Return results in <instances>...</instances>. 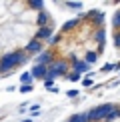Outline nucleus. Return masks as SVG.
<instances>
[{"label": "nucleus", "instance_id": "obj_19", "mask_svg": "<svg viewBox=\"0 0 120 122\" xmlns=\"http://www.w3.org/2000/svg\"><path fill=\"white\" fill-rule=\"evenodd\" d=\"M30 90H32V84H22V86H20V92H22V94H28Z\"/></svg>", "mask_w": 120, "mask_h": 122}, {"label": "nucleus", "instance_id": "obj_28", "mask_svg": "<svg viewBox=\"0 0 120 122\" xmlns=\"http://www.w3.org/2000/svg\"><path fill=\"white\" fill-rule=\"evenodd\" d=\"M30 108H32V112H38V108H40V104H32V106H30Z\"/></svg>", "mask_w": 120, "mask_h": 122}, {"label": "nucleus", "instance_id": "obj_6", "mask_svg": "<svg viewBox=\"0 0 120 122\" xmlns=\"http://www.w3.org/2000/svg\"><path fill=\"white\" fill-rule=\"evenodd\" d=\"M24 52H26L28 56H30V54H40V52H42V42L34 38L32 42H28L26 46H24Z\"/></svg>", "mask_w": 120, "mask_h": 122}, {"label": "nucleus", "instance_id": "obj_26", "mask_svg": "<svg viewBox=\"0 0 120 122\" xmlns=\"http://www.w3.org/2000/svg\"><path fill=\"white\" fill-rule=\"evenodd\" d=\"M42 82H44V86H48V88H52L54 80H52V78H46V80H42Z\"/></svg>", "mask_w": 120, "mask_h": 122}, {"label": "nucleus", "instance_id": "obj_12", "mask_svg": "<svg viewBox=\"0 0 120 122\" xmlns=\"http://www.w3.org/2000/svg\"><path fill=\"white\" fill-rule=\"evenodd\" d=\"M46 22H48V14L44 12V10H40V14H38V24H40V28L46 26Z\"/></svg>", "mask_w": 120, "mask_h": 122}, {"label": "nucleus", "instance_id": "obj_23", "mask_svg": "<svg viewBox=\"0 0 120 122\" xmlns=\"http://www.w3.org/2000/svg\"><path fill=\"white\" fill-rule=\"evenodd\" d=\"M66 6H68V8H76V10H80V8H82V4H80V2H66Z\"/></svg>", "mask_w": 120, "mask_h": 122}, {"label": "nucleus", "instance_id": "obj_11", "mask_svg": "<svg viewBox=\"0 0 120 122\" xmlns=\"http://www.w3.org/2000/svg\"><path fill=\"white\" fill-rule=\"evenodd\" d=\"M68 122H90L88 118V112H80V114H74L72 118H70Z\"/></svg>", "mask_w": 120, "mask_h": 122}, {"label": "nucleus", "instance_id": "obj_10", "mask_svg": "<svg viewBox=\"0 0 120 122\" xmlns=\"http://www.w3.org/2000/svg\"><path fill=\"white\" fill-rule=\"evenodd\" d=\"M88 16L96 20V24H102L104 22V12H102V10H92V12H88Z\"/></svg>", "mask_w": 120, "mask_h": 122}, {"label": "nucleus", "instance_id": "obj_8", "mask_svg": "<svg viewBox=\"0 0 120 122\" xmlns=\"http://www.w3.org/2000/svg\"><path fill=\"white\" fill-rule=\"evenodd\" d=\"M52 38V28L50 26H44V28H38V32H36V40H50Z\"/></svg>", "mask_w": 120, "mask_h": 122}, {"label": "nucleus", "instance_id": "obj_30", "mask_svg": "<svg viewBox=\"0 0 120 122\" xmlns=\"http://www.w3.org/2000/svg\"><path fill=\"white\" fill-rule=\"evenodd\" d=\"M118 114H120V110H118Z\"/></svg>", "mask_w": 120, "mask_h": 122}, {"label": "nucleus", "instance_id": "obj_9", "mask_svg": "<svg viewBox=\"0 0 120 122\" xmlns=\"http://www.w3.org/2000/svg\"><path fill=\"white\" fill-rule=\"evenodd\" d=\"M94 38H96V42L100 44V48H98V54H100V52H102V48H104V38H106V30H104V28L96 30V34H94Z\"/></svg>", "mask_w": 120, "mask_h": 122}, {"label": "nucleus", "instance_id": "obj_1", "mask_svg": "<svg viewBox=\"0 0 120 122\" xmlns=\"http://www.w3.org/2000/svg\"><path fill=\"white\" fill-rule=\"evenodd\" d=\"M24 62H28V54L24 50H14V52H10V54L0 58V74L10 72V70H14L16 66L24 64Z\"/></svg>", "mask_w": 120, "mask_h": 122}, {"label": "nucleus", "instance_id": "obj_4", "mask_svg": "<svg viewBox=\"0 0 120 122\" xmlns=\"http://www.w3.org/2000/svg\"><path fill=\"white\" fill-rule=\"evenodd\" d=\"M52 62H54V52L52 50H42L36 56V64L38 66H50Z\"/></svg>", "mask_w": 120, "mask_h": 122}, {"label": "nucleus", "instance_id": "obj_18", "mask_svg": "<svg viewBox=\"0 0 120 122\" xmlns=\"http://www.w3.org/2000/svg\"><path fill=\"white\" fill-rule=\"evenodd\" d=\"M58 42H62V34H54L50 38V44H58Z\"/></svg>", "mask_w": 120, "mask_h": 122}, {"label": "nucleus", "instance_id": "obj_22", "mask_svg": "<svg viewBox=\"0 0 120 122\" xmlns=\"http://www.w3.org/2000/svg\"><path fill=\"white\" fill-rule=\"evenodd\" d=\"M30 6H32V8H44V2H40V0H32Z\"/></svg>", "mask_w": 120, "mask_h": 122}, {"label": "nucleus", "instance_id": "obj_2", "mask_svg": "<svg viewBox=\"0 0 120 122\" xmlns=\"http://www.w3.org/2000/svg\"><path fill=\"white\" fill-rule=\"evenodd\" d=\"M68 70H70V64H68V60H54L52 64L48 66V78H58V76H62V74H68Z\"/></svg>", "mask_w": 120, "mask_h": 122}, {"label": "nucleus", "instance_id": "obj_29", "mask_svg": "<svg viewBox=\"0 0 120 122\" xmlns=\"http://www.w3.org/2000/svg\"><path fill=\"white\" fill-rule=\"evenodd\" d=\"M22 122H32V120H30V118H26V120H22Z\"/></svg>", "mask_w": 120, "mask_h": 122}, {"label": "nucleus", "instance_id": "obj_15", "mask_svg": "<svg viewBox=\"0 0 120 122\" xmlns=\"http://www.w3.org/2000/svg\"><path fill=\"white\" fill-rule=\"evenodd\" d=\"M32 80H34V76L30 72H24L22 76H20V82H22V84H32Z\"/></svg>", "mask_w": 120, "mask_h": 122}, {"label": "nucleus", "instance_id": "obj_17", "mask_svg": "<svg viewBox=\"0 0 120 122\" xmlns=\"http://www.w3.org/2000/svg\"><path fill=\"white\" fill-rule=\"evenodd\" d=\"M68 80H70V82H78V80H82V74L72 72V74H68Z\"/></svg>", "mask_w": 120, "mask_h": 122}, {"label": "nucleus", "instance_id": "obj_27", "mask_svg": "<svg viewBox=\"0 0 120 122\" xmlns=\"http://www.w3.org/2000/svg\"><path fill=\"white\" fill-rule=\"evenodd\" d=\"M68 96H70V98H74V96H76L78 94V90H68V92H66Z\"/></svg>", "mask_w": 120, "mask_h": 122}, {"label": "nucleus", "instance_id": "obj_24", "mask_svg": "<svg viewBox=\"0 0 120 122\" xmlns=\"http://www.w3.org/2000/svg\"><path fill=\"white\" fill-rule=\"evenodd\" d=\"M110 70H114V64H104L102 66V72H110Z\"/></svg>", "mask_w": 120, "mask_h": 122}, {"label": "nucleus", "instance_id": "obj_25", "mask_svg": "<svg viewBox=\"0 0 120 122\" xmlns=\"http://www.w3.org/2000/svg\"><path fill=\"white\" fill-rule=\"evenodd\" d=\"M82 84H84V86H92V78H90V76L82 78Z\"/></svg>", "mask_w": 120, "mask_h": 122}, {"label": "nucleus", "instance_id": "obj_21", "mask_svg": "<svg viewBox=\"0 0 120 122\" xmlns=\"http://www.w3.org/2000/svg\"><path fill=\"white\" fill-rule=\"evenodd\" d=\"M112 38H114V44L120 48V30H114V36Z\"/></svg>", "mask_w": 120, "mask_h": 122}, {"label": "nucleus", "instance_id": "obj_7", "mask_svg": "<svg viewBox=\"0 0 120 122\" xmlns=\"http://www.w3.org/2000/svg\"><path fill=\"white\" fill-rule=\"evenodd\" d=\"M30 74H32L34 78L46 80V78H48V66H38V64H34L32 70H30Z\"/></svg>", "mask_w": 120, "mask_h": 122}, {"label": "nucleus", "instance_id": "obj_5", "mask_svg": "<svg viewBox=\"0 0 120 122\" xmlns=\"http://www.w3.org/2000/svg\"><path fill=\"white\" fill-rule=\"evenodd\" d=\"M68 58H70V60H68V64L74 68V72H76V74H84V72L88 70V64L84 62V60H78L76 56H68Z\"/></svg>", "mask_w": 120, "mask_h": 122}, {"label": "nucleus", "instance_id": "obj_20", "mask_svg": "<svg viewBox=\"0 0 120 122\" xmlns=\"http://www.w3.org/2000/svg\"><path fill=\"white\" fill-rule=\"evenodd\" d=\"M114 118H120V114H118V108L116 110H112L108 116H106V120H114Z\"/></svg>", "mask_w": 120, "mask_h": 122}, {"label": "nucleus", "instance_id": "obj_13", "mask_svg": "<svg viewBox=\"0 0 120 122\" xmlns=\"http://www.w3.org/2000/svg\"><path fill=\"white\" fill-rule=\"evenodd\" d=\"M96 60H98V52H88V54H86V58H84V62L90 66L92 62H96Z\"/></svg>", "mask_w": 120, "mask_h": 122}, {"label": "nucleus", "instance_id": "obj_14", "mask_svg": "<svg viewBox=\"0 0 120 122\" xmlns=\"http://www.w3.org/2000/svg\"><path fill=\"white\" fill-rule=\"evenodd\" d=\"M112 26H114V30H120V10L114 12V16H112Z\"/></svg>", "mask_w": 120, "mask_h": 122}, {"label": "nucleus", "instance_id": "obj_3", "mask_svg": "<svg viewBox=\"0 0 120 122\" xmlns=\"http://www.w3.org/2000/svg\"><path fill=\"white\" fill-rule=\"evenodd\" d=\"M112 110H116V106H114V104H102V106H96V108H92V110L88 112V118H90V122L106 120V116L112 112Z\"/></svg>", "mask_w": 120, "mask_h": 122}, {"label": "nucleus", "instance_id": "obj_16", "mask_svg": "<svg viewBox=\"0 0 120 122\" xmlns=\"http://www.w3.org/2000/svg\"><path fill=\"white\" fill-rule=\"evenodd\" d=\"M74 26H78V20H68V22L62 26V30H72Z\"/></svg>", "mask_w": 120, "mask_h": 122}]
</instances>
